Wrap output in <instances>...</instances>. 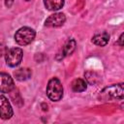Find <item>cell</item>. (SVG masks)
<instances>
[{"label": "cell", "mask_w": 124, "mask_h": 124, "mask_svg": "<svg viewBox=\"0 0 124 124\" xmlns=\"http://www.w3.org/2000/svg\"><path fill=\"white\" fill-rule=\"evenodd\" d=\"M123 96V83H117L105 87L99 94V100L103 102H108L111 100H122Z\"/></svg>", "instance_id": "obj_1"}, {"label": "cell", "mask_w": 124, "mask_h": 124, "mask_svg": "<svg viewBox=\"0 0 124 124\" xmlns=\"http://www.w3.org/2000/svg\"><path fill=\"white\" fill-rule=\"evenodd\" d=\"M46 95L49 100L58 102L63 97V86L57 78H52L48 80L46 85Z\"/></svg>", "instance_id": "obj_2"}, {"label": "cell", "mask_w": 124, "mask_h": 124, "mask_svg": "<svg viewBox=\"0 0 124 124\" xmlns=\"http://www.w3.org/2000/svg\"><path fill=\"white\" fill-rule=\"evenodd\" d=\"M35 36H36V32L34 29L27 26H23L16 32L15 41L19 46H27L31 42H33Z\"/></svg>", "instance_id": "obj_3"}, {"label": "cell", "mask_w": 124, "mask_h": 124, "mask_svg": "<svg viewBox=\"0 0 124 124\" xmlns=\"http://www.w3.org/2000/svg\"><path fill=\"white\" fill-rule=\"evenodd\" d=\"M23 57V51L19 47H12L5 53V60L8 66L16 67L20 64Z\"/></svg>", "instance_id": "obj_4"}, {"label": "cell", "mask_w": 124, "mask_h": 124, "mask_svg": "<svg viewBox=\"0 0 124 124\" xmlns=\"http://www.w3.org/2000/svg\"><path fill=\"white\" fill-rule=\"evenodd\" d=\"M13 114V108L9 100L4 95H0V117L2 119H10Z\"/></svg>", "instance_id": "obj_5"}, {"label": "cell", "mask_w": 124, "mask_h": 124, "mask_svg": "<svg viewBox=\"0 0 124 124\" xmlns=\"http://www.w3.org/2000/svg\"><path fill=\"white\" fill-rule=\"evenodd\" d=\"M15 88L14 79L7 73L0 72V92L9 93Z\"/></svg>", "instance_id": "obj_6"}, {"label": "cell", "mask_w": 124, "mask_h": 124, "mask_svg": "<svg viewBox=\"0 0 124 124\" xmlns=\"http://www.w3.org/2000/svg\"><path fill=\"white\" fill-rule=\"evenodd\" d=\"M66 21V16L63 13H54L50 15L45 21L46 27H59L62 26Z\"/></svg>", "instance_id": "obj_7"}, {"label": "cell", "mask_w": 124, "mask_h": 124, "mask_svg": "<svg viewBox=\"0 0 124 124\" xmlns=\"http://www.w3.org/2000/svg\"><path fill=\"white\" fill-rule=\"evenodd\" d=\"M76 46H77L76 41H75L74 39L69 40V41L64 45V46H63V48H62V50H61V53H58V54H57L56 59H57V60H61V59H63L65 56L72 54V53L75 51Z\"/></svg>", "instance_id": "obj_8"}, {"label": "cell", "mask_w": 124, "mask_h": 124, "mask_svg": "<svg viewBox=\"0 0 124 124\" xmlns=\"http://www.w3.org/2000/svg\"><path fill=\"white\" fill-rule=\"evenodd\" d=\"M108 41H109V35L106 31L97 33L92 37V43L98 46H105L108 43Z\"/></svg>", "instance_id": "obj_9"}, {"label": "cell", "mask_w": 124, "mask_h": 124, "mask_svg": "<svg viewBox=\"0 0 124 124\" xmlns=\"http://www.w3.org/2000/svg\"><path fill=\"white\" fill-rule=\"evenodd\" d=\"M31 75H32V72L28 68H19V69L16 70L14 73L16 79L19 80V81H23V80L28 79L29 78H31Z\"/></svg>", "instance_id": "obj_10"}, {"label": "cell", "mask_w": 124, "mask_h": 124, "mask_svg": "<svg viewBox=\"0 0 124 124\" xmlns=\"http://www.w3.org/2000/svg\"><path fill=\"white\" fill-rule=\"evenodd\" d=\"M65 4V0H44V5L48 11H58Z\"/></svg>", "instance_id": "obj_11"}, {"label": "cell", "mask_w": 124, "mask_h": 124, "mask_svg": "<svg viewBox=\"0 0 124 124\" xmlns=\"http://www.w3.org/2000/svg\"><path fill=\"white\" fill-rule=\"evenodd\" d=\"M72 90L75 92H82L87 88V82L82 78H76L71 84Z\"/></svg>", "instance_id": "obj_12"}, {"label": "cell", "mask_w": 124, "mask_h": 124, "mask_svg": "<svg viewBox=\"0 0 124 124\" xmlns=\"http://www.w3.org/2000/svg\"><path fill=\"white\" fill-rule=\"evenodd\" d=\"M84 77H85L86 82H88L90 84H96L99 81V77L94 72H86L84 74Z\"/></svg>", "instance_id": "obj_13"}, {"label": "cell", "mask_w": 124, "mask_h": 124, "mask_svg": "<svg viewBox=\"0 0 124 124\" xmlns=\"http://www.w3.org/2000/svg\"><path fill=\"white\" fill-rule=\"evenodd\" d=\"M123 37H124V34L121 33V35L119 37V40H118V44H119L120 46H123Z\"/></svg>", "instance_id": "obj_14"}, {"label": "cell", "mask_w": 124, "mask_h": 124, "mask_svg": "<svg viewBox=\"0 0 124 124\" xmlns=\"http://www.w3.org/2000/svg\"><path fill=\"white\" fill-rule=\"evenodd\" d=\"M25 1H30V0H25Z\"/></svg>", "instance_id": "obj_15"}]
</instances>
